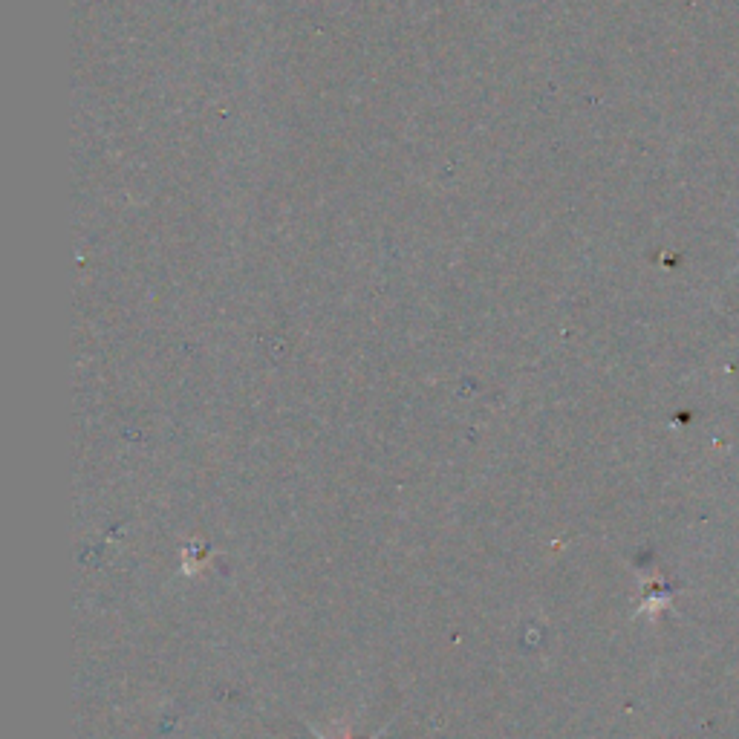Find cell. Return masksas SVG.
<instances>
[{
    "mask_svg": "<svg viewBox=\"0 0 739 739\" xmlns=\"http://www.w3.org/2000/svg\"><path fill=\"white\" fill-rule=\"evenodd\" d=\"M318 739H330V737H324V734H318Z\"/></svg>",
    "mask_w": 739,
    "mask_h": 739,
    "instance_id": "1",
    "label": "cell"
}]
</instances>
